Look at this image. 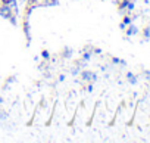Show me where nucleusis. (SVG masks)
I'll list each match as a JSON object with an SVG mask.
<instances>
[{
  "instance_id": "39448f33",
  "label": "nucleus",
  "mask_w": 150,
  "mask_h": 143,
  "mask_svg": "<svg viewBox=\"0 0 150 143\" xmlns=\"http://www.w3.org/2000/svg\"><path fill=\"white\" fill-rule=\"evenodd\" d=\"M127 81H128L129 84H132V86H134V84H137L138 78H137L132 73H127Z\"/></svg>"
},
{
  "instance_id": "20e7f679",
  "label": "nucleus",
  "mask_w": 150,
  "mask_h": 143,
  "mask_svg": "<svg viewBox=\"0 0 150 143\" xmlns=\"http://www.w3.org/2000/svg\"><path fill=\"white\" fill-rule=\"evenodd\" d=\"M72 53H74V49H72V47H65V50L62 52V58H63V59L72 58Z\"/></svg>"
},
{
  "instance_id": "7ed1b4c3",
  "label": "nucleus",
  "mask_w": 150,
  "mask_h": 143,
  "mask_svg": "<svg viewBox=\"0 0 150 143\" xmlns=\"http://www.w3.org/2000/svg\"><path fill=\"white\" fill-rule=\"evenodd\" d=\"M128 28L125 30V33H127V37H131V36H135V34H138V28L134 25V24H129V25H127Z\"/></svg>"
},
{
  "instance_id": "ddd939ff",
  "label": "nucleus",
  "mask_w": 150,
  "mask_h": 143,
  "mask_svg": "<svg viewBox=\"0 0 150 143\" xmlns=\"http://www.w3.org/2000/svg\"><path fill=\"white\" fill-rule=\"evenodd\" d=\"M119 28H121V30H125V28H127V25H125L124 22H121V24H119Z\"/></svg>"
},
{
  "instance_id": "f8f14e48",
  "label": "nucleus",
  "mask_w": 150,
  "mask_h": 143,
  "mask_svg": "<svg viewBox=\"0 0 150 143\" xmlns=\"http://www.w3.org/2000/svg\"><path fill=\"white\" fill-rule=\"evenodd\" d=\"M144 75H146V78H147V80H149V83H150V71H147V69H146V71H144Z\"/></svg>"
},
{
  "instance_id": "0eeeda50",
  "label": "nucleus",
  "mask_w": 150,
  "mask_h": 143,
  "mask_svg": "<svg viewBox=\"0 0 150 143\" xmlns=\"http://www.w3.org/2000/svg\"><path fill=\"white\" fill-rule=\"evenodd\" d=\"M112 63H113V65H118V63H121V66H125V65H127V60H124V59H119V58H112Z\"/></svg>"
},
{
  "instance_id": "1a4fd4ad",
  "label": "nucleus",
  "mask_w": 150,
  "mask_h": 143,
  "mask_svg": "<svg viewBox=\"0 0 150 143\" xmlns=\"http://www.w3.org/2000/svg\"><path fill=\"white\" fill-rule=\"evenodd\" d=\"M8 112H5V111H0V121H6L8 120Z\"/></svg>"
},
{
  "instance_id": "423d86ee",
  "label": "nucleus",
  "mask_w": 150,
  "mask_h": 143,
  "mask_svg": "<svg viewBox=\"0 0 150 143\" xmlns=\"http://www.w3.org/2000/svg\"><path fill=\"white\" fill-rule=\"evenodd\" d=\"M80 73H81V68H80L78 65H75L74 68H71V74H72L74 77H77V75H80Z\"/></svg>"
},
{
  "instance_id": "6e6552de",
  "label": "nucleus",
  "mask_w": 150,
  "mask_h": 143,
  "mask_svg": "<svg viewBox=\"0 0 150 143\" xmlns=\"http://www.w3.org/2000/svg\"><path fill=\"white\" fill-rule=\"evenodd\" d=\"M143 36H144V40H150V27H146L144 28Z\"/></svg>"
},
{
  "instance_id": "9d476101",
  "label": "nucleus",
  "mask_w": 150,
  "mask_h": 143,
  "mask_svg": "<svg viewBox=\"0 0 150 143\" xmlns=\"http://www.w3.org/2000/svg\"><path fill=\"white\" fill-rule=\"evenodd\" d=\"M41 58L46 59V60H49V59H50V53H49V50H43V52H41Z\"/></svg>"
},
{
  "instance_id": "9b49d317",
  "label": "nucleus",
  "mask_w": 150,
  "mask_h": 143,
  "mask_svg": "<svg viewBox=\"0 0 150 143\" xmlns=\"http://www.w3.org/2000/svg\"><path fill=\"white\" fill-rule=\"evenodd\" d=\"M65 78H66V75H65V74H62V75H59V80H57V81H59V83H63V81H65Z\"/></svg>"
},
{
  "instance_id": "f257e3e1",
  "label": "nucleus",
  "mask_w": 150,
  "mask_h": 143,
  "mask_svg": "<svg viewBox=\"0 0 150 143\" xmlns=\"http://www.w3.org/2000/svg\"><path fill=\"white\" fill-rule=\"evenodd\" d=\"M80 75H81V80L84 83H96L97 81V74L90 69H83L80 73Z\"/></svg>"
},
{
  "instance_id": "f03ea898",
  "label": "nucleus",
  "mask_w": 150,
  "mask_h": 143,
  "mask_svg": "<svg viewBox=\"0 0 150 143\" xmlns=\"http://www.w3.org/2000/svg\"><path fill=\"white\" fill-rule=\"evenodd\" d=\"M0 16L2 18H6V19H12L13 21V14H12V8L9 6V5H0ZM15 22V21H13Z\"/></svg>"
}]
</instances>
